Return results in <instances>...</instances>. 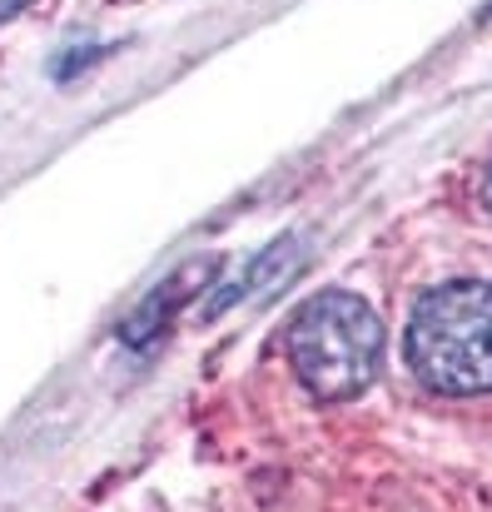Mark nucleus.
I'll return each instance as SVG.
<instances>
[{
	"mask_svg": "<svg viewBox=\"0 0 492 512\" xmlns=\"http://www.w3.org/2000/svg\"><path fill=\"white\" fill-rule=\"evenodd\" d=\"M408 368L443 398L492 393V284L453 279L423 294L408 324Z\"/></svg>",
	"mask_w": 492,
	"mask_h": 512,
	"instance_id": "nucleus-1",
	"label": "nucleus"
},
{
	"mask_svg": "<svg viewBox=\"0 0 492 512\" xmlns=\"http://www.w3.org/2000/svg\"><path fill=\"white\" fill-rule=\"evenodd\" d=\"M284 353H289L294 378H299L314 398L343 403V398H358V393L378 378V363H383V324H378V314H373L358 294L328 289V294H314V299L289 319Z\"/></svg>",
	"mask_w": 492,
	"mask_h": 512,
	"instance_id": "nucleus-2",
	"label": "nucleus"
},
{
	"mask_svg": "<svg viewBox=\"0 0 492 512\" xmlns=\"http://www.w3.org/2000/svg\"><path fill=\"white\" fill-rule=\"evenodd\" d=\"M204 269H209V264H204ZM204 269H179V274H174V279H169L164 289H155V294H150V299H145V304L135 309V319H130V324L120 329V339L130 343V348H145V343H150V339H155V334L164 329V324H169V314H174V309L184 304V294H189L194 274H204Z\"/></svg>",
	"mask_w": 492,
	"mask_h": 512,
	"instance_id": "nucleus-3",
	"label": "nucleus"
},
{
	"mask_svg": "<svg viewBox=\"0 0 492 512\" xmlns=\"http://www.w3.org/2000/svg\"><path fill=\"white\" fill-rule=\"evenodd\" d=\"M30 0H0V20H10V15H20Z\"/></svg>",
	"mask_w": 492,
	"mask_h": 512,
	"instance_id": "nucleus-4",
	"label": "nucleus"
},
{
	"mask_svg": "<svg viewBox=\"0 0 492 512\" xmlns=\"http://www.w3.org/2000/svg\"><path fill=\"white\" fill-rule=\"evenodd\" d=\"M483 189H488V204H492V170H488V184H483Z\"/></svg>",
	"mask_w": 492,
	"mask_h": 512,
	"instance_id": "nucleus-5",
	"label": "nucleus"
},
{
	"mask_svg": "<svg viewBox=\"0 0 492 512\" xmlns=\"http://www.w3.org/2000/svg\"><path fill=\"white\" fill-rule=\"evenodd\" d=\"M483 15H492V5H488V10H483Z\"/></svg>",
	"mask_w": 492,
	"mask_h": 512,
	"instance_id": "nucleus-6",
	"label": "nucleus"
}]
</instances>
